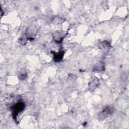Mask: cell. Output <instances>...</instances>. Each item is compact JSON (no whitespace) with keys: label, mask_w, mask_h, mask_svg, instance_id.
<instances>
[{"label":"cell","mask_w":129,"mask_h":129,"mask_svg":"<svg viewBox=\"0 0 129 129\" xmlns=\"http://www.w3.org/2000/svg\"><path fill=\"white\" fill-rule=\"evenodd\" d=\"M113 112V108L108 106L106 107L98 115V118L100 119H103L107 118Z\"/></svg>","instance_id":"cell-1"},{"label":"cell","mask_w":129,"mask_h":129,"mask_svg":"<svg viewBox=\"0 0 129 129\" xmlns=\"http://www.w3.org/2000/svg\"><path fill=\"white\" fill-rule=\"evenodd\" d=\"M24 108V104L22 102H18L13 107V113L15 116L21 111H22Z\"/></svg>","instance_id":"cell-2"},{"label":"cell","mask_w":129,"mask_h":129,"mask_svg":"<svg viewBox=\"0 0 129 129\" xmlns=\"http://www.w3.org/2000/svg\"><path fill=\"white\" fill-rule=\"evenodd\" d=\"M98 84V80L97 78L93 79L89 83V89L92 90H94Z\"/></svg>","instance_id":"cell-3"},{"label":"cell","mask_w":129,"mask_h":129,"mask_svg":"<svg viewBox=\"0 0 129 129\" xmlns=\"http://www.w3.org/2000/svg\"><path fill=\"white\" fill-rule=\"evenodd\" d=\"M63 53H61L60 52L59 53L56 54V55H54V59H55V61L61 60V59L63 57Z\"/></svg>","instance_id":"cell-5"},{"label":"cell","mask_w":129,"mask_h":129,"mask_svg":"<svg viewBox=\"0 0 129 129\" xmlns=\"http://www.w3.org/2000/svg\"><path fill=\"white\" fill-rule=\"evenodd\" d=\"M100 48H101V49H104L105 51H106L109 48V44L107 42H102L101 43V44H100Z\"/></svg>","instance_id":"cell-4"}]
</instances>
